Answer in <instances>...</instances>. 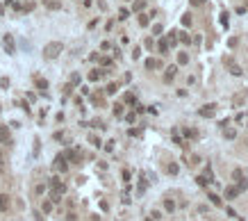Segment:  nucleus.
<instances>
[{
  "label": "nucleus",
  "mask_w": 248,
  "mask_h": 221,
  "mask_svg": "<svg viewBox=\"0 0 248 221\" xmlns=\"http://www.w3.org/2000/svg\"><path fill=\"white\" fill-rule=\"evenodd\" d=\"M62 48H64V46H62L59 41H55V43H48V46L43 48V55L48 57V59H55V57L62 53Z\"/></svg>",
  "instance_id": "f257e3e1"
},
{
  "label": "nucleus",
  "mask_w": 248,
  "mask_h": 221,
  "mask_svg": "<svg viewBox=\"0 0 248 221\" xmlns=\"http://www.w3.org/2000/svg\"><path fill=\"white\" fill-rule=\"evenodd\" d=\"M2 41H5V50H7L9 55H14V53H16V46H14V37H11V34H5V39H2Z\"/></svg>",
  "instance_id": "f03ea898"
},
{
  "label": "nucleus",
  "mask_w": 248,
  "mask_h": 221,
  "mask_svg": "<svg viewBox=\"0 0 248 221\" xmlns=\"http://www.w3.org/2000/svg\"><path fill=\"white\" fill-rule=\"evenodd\" d=\"M55 169H57V171H66V158H64V153H59V155H57V158H55Z\"/></svg>",
  "instance_id": "7ed1b4c3"
},
{
  "label": "nucleus",
  "mask_w": 248,
  "mask_h": 221,
  "mask_svg": "<svg viewBox=\"0 0 248 221\" xmlns=\"http://www.w3.org/2000/svg\"><path fill=\"white\" fill-rule=\"evenodd\" d=\"M214 112H216V105H214V103H212V105H205L203 109H200V116H205V119H207V116H214Z\"/></svg>",
  "instance_id": "20e7f679"
},
{
  "label": "nucleus",
  "mask_w": 248,
  "mask_h": 221,
  "mask_svg": "<svg viewBox=\"0 0 248 221\" xmlns=\"http://www.w3.org/2000/svg\"><path fill=\"white\" fill-rule=\"evenodd\" d=\"M239 194H241L239 187H226V198H237Z\"/></svg>",
  "instance_id": "39448f33"
},
{
  "label": "nucleus",
  "mask_w": 248,
  "mask_h": 221,
  "mask_svg": "<svg viewBox=\"0 0 248 221\" xmlns=\"http://www.w3.org/2000/svg\"><path fill=\"white\" fill-rule=\"evenodd\" d=\"M175 73H178V66H169V68H166L164 80H166V82H169V80H173V78H175Z\"/></svg>",
  "instance_id": "423d86ee"
},
{
  "label": "nucleus",
  "mask_w": 248,
  "mask_h": 221,
  "mask_svg": "<svg viewBox=\"0 0 248 221\" xmlns=\"http://www.w3.org/2000/svg\"><path fill=\"white\" fill-rule=\"evenodd\" d=\"M7 207H9V196L0 194V210H7Z\"/></svg>",
  "instance_id": "0eeeda50"
},
{
  "label": "nucleus",
  "mask_w": 248,
  "mask_h": 221,
  "mask_svg": "<svg viewBox=\"0 0 248 221\" xmlns=\"http://www.w3.org/2000/svg\"><path fill=\"white\" fill-rule=\"evenodd\" d=\"M210 176H198V178H196V182H198L200 185V187H207V185H210Z\"/></svg>",
  "instance_id": "6e6552de"
},
{
  "label": "nucleus",
  "mask_w": 248,
  "mask_h": 221,
  "mask_svg": "<svg viewBox=\"0 0 248 221\" xmlns=\"http://www.w3.org/2000/svg\"><path fill=\"white\" fill-rule=\"evenodd\" d=\"M146 187H148V180L141 176V180H139V189H137V194H143V191H146Z\"/></svg>",
  "instance_id": "1a4fd4ad"
},
{
  "label": "nucleus",
  "mask_w": 248,
  "mask_h": 221,
  "mask_svg": "<svg viewBox=\"0 0 248 221\" xmlns=\"http://www.w3.org/2000/svg\"><path fill=\"white\" fill-rule=\"evenodd\" d=\"M162 64H159L157 59H146V68H159Z\"/></svg>",
  "instance_id": "9d476101"
},
{
  "label": "nucleus",
  "mask_w": 248,
  "mask_h": 221,
  "mask_svg": "<svg viewBox=\"0 0 248 221\" xmlns=\"http://www.w3.org/2000/svg\"><path fill=\"white\" fill-rule=\"evenodd\" d=\"M37 87H39L41 91H46V89H48V82H46L43 78H37Z\"/></svg>",
  "instance_id": "9b49d317"
},
{
  "label": "nucleus",
  "mask_w": 248,
  "mask_h": 221,
  "mask_svg": "<svg viewBox=\"0 0 248 221\" xmlns=\"http://www.w3.org/2000/svg\"><path fill=\"white\" fill-rule=\"evenodd\" d=\"M46 7L48 9H59V2H57V0H46Z\"/></svg>",
  "instance_id": "f8f14e48"
},
{
  "label": "nucleus",
  "mask_w": 248,
  "mask_h": 221,
  "mask_svg": "<svg viewBox=\"0 0 248 221\" xmlns=\"http://www.w3.org/2000/svg\"><path fill=\"white\" fill-rule=\"evenodd\" d=\"M159 53H162V55H166V53H169V43H166L164 39L159 41Z\"/></svg>",
  "instance_id": "ddd939ff"
},
{
  "label": "nucleus",
  "mask_w": 248,
  "mask_h": 221,
  "mask_svg": "<svg viewBox=\"0 0 248 221\" xmlns=\"http://www.w3.org/2000/svg\"><path fill=\"white\" fill-rule=\"evenodd\" d=\"M230 73H232V75H241V68L237 66V64H232V62H230Z\"/></svg>",
  "instance_id": "4468645a"
},
{
  "label": "nucleus",
  "mask_w": 248,
  "mask_h": 221,
  "mask_svg": "<svg viewBox=\"0 0 248 221\" xmlns=\"http://www.w3.org/2000/svg\"><path fill=\"white\" fill-rule=\"evenodd\" d=\"M164 210L166 212H173V210H175V203H173V201H164Z\"/></svg>",
  "instance_id": "2eb2a0df"
},
{
  "label": "nucleus",
  "mask_w": 248,
  "mask_h": 221,
  "mask_svg": "<svg viewBox=\"0 0 248 221\" xmlns=\"http://www.w3.org/2000/svg\"><path fill=\"white\" fill-rule=\"evenodd\" d=\"M232 178H234V180H244V171H241V169H234V171H232Z\"/></svg>",
  "instance_id": "dca6fc26"
},
{
  "label": "nucleus",
  "mask_w": 248,
  "mask_h": 221,
  "mask_svg": "<svg viewBox=\"0 0 248 221\" xmlns=\"http://www.w3.org/2000/svg\"><path fill=\"white\" fill-rule=\"evenodd\" d=\"M7 139H9V132L5 128H0V141H7Z\"/></svg>",
  "instance_id": "f3484780"
},
{
  "label": "nucleus",
  "mask_w": 248,
  "mask_h": 221,
  "mask_svg": "<svg viewBox=\"0 0 248 221\" xmlns=\"http://www.w3.org/2000/svg\"><path fill=\"white\" fill-rule=\"evenodd\" d=\"M207 198H210L212 203H214V205H221V198H218L216 194H210V196H207Z\"/></svg>",
  "instance_id": "a211bd4d"
},
{
  "label": "nucleus",
  "mask_w": 248,
  "mask_h": 221,
  "mask_svg": "<svg viewBox=\"0 0 248 221\" xmlns=\"http://www.w3.org/2000/svg\"><path fill=\"white\" fill-rule=\"evenodd\" d=\"M114 114H116V116H123V105H114Z\"/></svg>",
  "instance_id": "6ab92c4d"
},
{
  "label": "nucleus",
  "mask_w": 248,
  "mask_h": 221,
  "mask_svg": "<svg viewBox=\"0 0 248 221\" xmlns=\"http://www.w3.org/2000/svg\"><path fill=\"white\" fill-rule=\"evenodd\" d=\"M178 171H180V169H178V164H169V173H173V176H175Z\"/></svg>",
  "instance_id": "aec40b11"
},
{
  "label": "nucleus",
  "mask_w": 248,
  "mask_h": 221,
  "mask_svg": "<svg viewBox=\"0 0 248 221\" xmlns=\"http://www.w3.org/2000/svg\"><path fill=\"white\" fill-rule=\"evenodd\" d=\"M100 75H102V73H98V71H91V73H89V80H98Z\"/></svg>",
  "instance_id": "412c9836"
},
{
  "label": "nucleus",
  "mask_w": 248,
  "mask_h": 221,
  "mask_svg": "<svg viewBox=\"0 0 248 221\" xmlns=\"http://www.w3.org/2000/svg\"><path fill=\"white\" fill-rule=\"evenodd\" d=\"M143 5H146V0H137V2H134V9H143Z\"/></svg>",
  "instance_id": "4be33fe9"
},
{
  "label": "nucleus",
  "mask_w": 248,
  "mask_h": 221,
  "mask_svg": "<svg viewBox=\"0 0 248 221\" xmlns=\"http://www.w3.org/2000/svg\"><path fill=\"white\" fill-rule=\"evenodd\" d=\"M130 178H132V173L125 169V171H123V180H125V182H130Z\"/></svg>",
  "instance_id": "5701e85b"
},
{
  "label": "nucleus",
  "mask_w": 248,
  "mask_h": 221,
  "mask_svg": "<svg viewBox=\"0 0 248 221\" xmlns=\"http://www.w3.org/2000/svg\"><path fill=\"white\" fill-rule=\"evenodd\" d=\"M234 135H237V132H234L232 128H230V130H226V137H228V139H234Z\"/></svg>",
  "instance_id": "b1692460"
},
{
  "label": "nucleus",
  "mask_w": 248,
  "mask_h": 221,
  "mask_svg": "<svg viewBox=\"0 0 248 221\" xmlns=\"http://www.w3.org/2000/svg\"><path fill=\"white\" fill-rule=\"evenodd\" d=\"M50 210H53V203L46 201V203H43V212H50Z\"/></svg>",
  "instance_id": "393cba45"
},
{
  "label": "nucleus",
  "mask_w": 248,
  "mask_h": 221,
  "mask_svg": "<svg viewBox=\"0 0 248 221\" xmlns=\"http://www.w3.org/2000/svg\"><path fill=\"white\" fill-rule=\"evenodd\" d=\"M107 94H116V84H109L107 87Z\"/></svg>",
  "instance_id": "a878e982"
},
{
  "label": "nucleus",
  "mask_w": 248,
  "mask_h": 221,
  "mask_svg": "<svg viewBox=\"0 0 248 221\" xmlns=\"http://www.w3.org/2000/svg\"><path fill=\"white\" fill-rule=\"evenodd\" d=\"M178 59H180V64H187V59H189V57H187V55H184V53H182L180 57H178Z\"/></svg>",
  "instance_id": "bb28decb"
},
{
  "label": "nucleus",
  "mask_w": 248,
  "mask_h": 221,
  "mask_svg": "<svg viewBox=\"0 0 248 221\" xmlns=\"http://www.w3.org/2000/svg\"><path fill=\"white\" fill-rule=\"evenodd\" d=\"M205 0H191V5H203Z\"/></svg>",
  "instance_id": "cd10ccee"
},
{
  "label": "nucleus",
  "mask_w": 248,
  "mask_h": 221,
  "mask_svg": "<svg viewBox=\"0 0 248 221\" xmlns=\"http://www.w3.org/2000/svg\"><path fill=\"white\" fill-rule=\"evenodd\" d=\"M0 164H2V150H0Z\"/></svg>",
  "instance_id": "c85d7f7f"
}]
</instances>
